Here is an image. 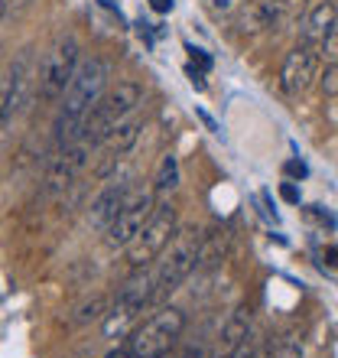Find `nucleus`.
<instances>
[{
    "instance_id": "obj_27",
    "label": "nucleus",
    "mask_w": 338,
    "mask_h": 358,
    "mask_svg": "<svg viewBox=\"0 0 338 358\" xmlns=\"http://www.w3.org/2000/svg\"><path fill=\"white\" fill-rule=\"evenodd\" d=\"M108 358H133V355H131V349H117V352H111Z\"/></svg>"
},
{
    "instance_id": "obj_7",
    "label": "nucleus",
    "mask_w": 338,
    "mask_h": 358,
    "mask_svg": "<svg viewBox=\"0 0 338 358\" xmlns=\"http://www.w3.org/2000/svg\"><path fill=\"white\" fill-rule=\"evenodd\" d=\"M78 69V43L75 36H59L49 52L39 62V98L43 101H56L62 98Z\"/></svg>"
},
{
    "instance_id": "obj_26",
    "label": "nucleus",
    "mask_w": 338,
    "mask_h": 358,
    "mask_svg": "<svg viewBox=\"0 0 338 358\" xmlns=\"http://www.w3.org/2000/svg\"><path fill=\"white\" fill-rule=\"evenodd\" d=\"M325 261H329V264H335V267H338V245L325 248Z\"/></svg>"
},
{
    "instance_id": "obj_17",
    "label": "nucleus",
    "mask_w": 338,
    "mask_h": 358,
    "mask_svg": "<svg viewBox=\"0 0 338 358\" xmlns=\"http://www.w3.org/2000/svg\"><path fill=\"white\" fill-rule=\"evenodd\" d=\"M179 186V160L172 153H166L160 160V170H156V179H153V189H156V196H166L172 189Z\"/></svg>"
},
{
    "instance_id": "obj_15",
    "label": "nucleus",
    "mask_w": 338,
    "mask_h": 358,
    "mask_svg": "<svg viewBox=\"0 0 338 358\" xmlns=\"http://www.w3.org/2000/svg\"><path fill=\"white\" fill-rule=\"evenodd\" d=\"M231 251V231L228 228H212L202 231V245H198V264L196 271H212L228 257Z\"/></svg>"
},
{
    "instance_id": "obj_13",
    "label": "nucleus",
    "mask_w": 338,
    "mask_h": 358,
    "mask_svg": "<svg viewBox=\"0 0 338 358\" xmlns=\"http://www.w3.org/2000/svg\"><path fill=\"white\" fill-rule=\"evenodd\" d=\"M251 339V313L241 306V310H235L231 316H228L225 329H221V336H218V349H215V358H228L235 355L244 342Z\"/></svg>"
},
{
    "instance_id": "obj_29",
    "label": "nucleus",
    "mask_w": 338,
    "mask_h": 358,
    "mask_svg": "<svg viewBox=\"0 0 338 358\" xmlns=\"http://www.w3.org/2000/svg\"><path fill=\"white\" fill-rule=\"evenodd\" d=\"M0 62H3V46H0Z\"/></svg>"
},
{
    "instance_id": "obj_4",
    "label": "nucleus",
    "mask_w": 338,
    "mask_h": 358,
    "mask_svg": "<svg viewBox=\"0 0 338 358\" xmlns=\"http://www.w3.org/2000/svg\"><path fill=\"white\" fill-rule=\"evenodd\" d=\"M140 101H143V88L137 82H117L111 92L101 94V101L94 104L91 114L84 117V141L91 147H101L104 137L121 121H127Z\"/></svg>"
},
{
    "instance_id": "obj_19",
    "label": "nucleus",
    "mask_w": 338,
    "mask_h": 358,
    "mask_svg": "<svg viewBox=\"0 0 338 358\" xmlns=\"http://www.w3.org/2000/svg\"><path fill=\"white\" fill-rule=\"evenodd\" d=\"M319 82H322V92L329 94V98H338V66H325Z\"/></svg>"
},
{
    "instance_id": "obj_12",
    "label": "nucleus",
    "mask_w": 338,
    "mask_h": 358,
    "mask_svg": "<svg viewBox=\"0 0 338 358\" xmlns=\"http://www.w3.org/2000/svg\"><path fill=\"white\" fill-rule=\"evenodd\" d=\"M335 20H338V10L332 0H319L316 7L302 17L300 23V43L302 46H316L319 49L322 43H325V36H329V29L335 27Z\"/></svg>"
},
{
    "instance_id": "obj_5",
    "label": "nucleus",
    "mask_w": 338,
    "mask_h": 358,
    "mask_svg": "<svg viewBox=\"0 0 338 358\" xmlns=\"http://www.w3.org/2000/svg\"><path fill=\"white\" fill-rule=\"evenodd\" d=\"M153 212H156V189L153 186H131V192L124 196L114 222L108 225V231H104L108 248H127L133 238L143 231V225L153 218Z\"/></svg>"
},
{
    "instance_id": "obj_23",
    "label": "nucleus",
    "mask_w": 338,
    "mask_h": 358,
    "mask_svg": "<svg viewBox=\"0 0 338 358\" xmlns=\"http://www.w3.org/2000/svg\"><path fill=\"white\" fill-rule=\"evenodd\" d=\"M306 173H309V170H306V163H300V160H290V163H286V176L302 179Z\"/></svg>"
},
{
    "instance_id": "obj_8",
    "label": "nucleus",
    "mask_w": 338,
    "mask_h": 358,
    "mask_svg": "<svg viewBox=\"0 0 338 358\" xmlns=\"http://www.w3.org/2000/svg\"><path fill=\"white\" fill-rule=\"evenodd\" d=\"M306 0H251L237 10V29L241 33H260V29H280L302 17Z\"/></svg>"
},
{
    "instance_id": "obj_25",
    "label": "nucleus",
    "mask_w": 338,
    "mask_h": 358,
    "mask_svg": "<svg viewBox=\"0 0 338 358\" xmlns=\"http://www.w3.org/2000/svg\"><path fill=\"white\" fill-rule=\"evenodd\" d=\"M150 7L156 10V13H169V10H172V0H150Z\"/></svg>"
},
{
    "instance_id": "obj_16",
    "label": "nucleus",
    "mask_w": 338,
    "mask_h": 358,
    "mask_svg": "<svg viewBox=\"0 0 338 358\" xmlns=\"http://www.w3.org/2000/svg\"><path fill=\"white\" fill-rule=\"evenodd\" d=\"M23 88H27V76H23V59H20V66L13 69V76L0 88V134L7 131L10 121H13V114H17L20 101H23Z\"/></svg>"
},
{
    "instance_id": "obj_6",
    "label": "nucleus",
    "mask_w": 338,
    "mask_h": 358,
    "mask_svg": "<svg viewBox=\"0 0 338 358\" xmlns=\"http://www.w3.org/2000/svg\"><path fill=\"white\" fill-rule=\"evenodd\" d=\"M176 231H179L176 208L172 206H156V212H153V218L143 225V231L127 245V264H131L133 271L150 267L153 261L166 251V245L172 241Z\"/></svg>"
},
{
    "instance_id": "obj_24",
    "label": "nucleus",
    "mask_w": 338,
    "mask_h": 358,
    "mask_svg": "<svg viewBox=\"0 0 338 358\" xmlns=\"http://www.w3.org/2000/svg\"><path fill=\"white\" fill-rule=\"evenodd\" d=\"M280 196L286 199V202H293V206H296V202H300V189L293 186V182H283V186H280Z\"/></svg>"
},
{
    "instance_id": "obj_2",
    "label": "nucleus",
    "mask_w": 338,
    "mask_h": 358,
    "mask_svg": "<svg viewBox=\"0 0 338 358\" xmlns=\"http://www.w3.org/2000/svg\"><path fill=\"white\" fill-rule=\"evenodd\" d=\"M198 245H202V231L198 228H179L172 241L166 245L156 261H153V280H156V303L163 296H169L172 290H179L186 277L196 271L198 264Z\"/></svg>"
},
{
    "instance_id": "obj_18",
    "label": "nucleus",
    "mask_w": 338,
    "mask_h": 358,
    "mask_svg": "<svg viewBox=\"0 0 338 358\" xmlns=\"http://www.w3.org/2000/svg\"><path fill=\"white\" fill-rule=\"evenodd\" d=\"M319 52H322V62H325V66H338V20H335V27L329 29L325 43L319 46Z\"/></svg>"
},
{
    "instance_id": "obj_1",
    "label": "nucleus",
    "mask_w": 338,
    "mask_h": 358,
    "mask_svg": "<svg viewBox=\"0 0 338 358\" xmlns=\"http://www.w3.org/2000/svg\"><path fill=\"white\" fill-rule=\"evenodd\" d=\"M104 85H108V62L98 56L82 59L72 82H68L66 94H62V114H59V124H56L59 150L84 141V117L91 114L94 104L101 101Z\"/></svg>"
},
{
    "instance_id": "obj_21",
    "label": "nucleus",
    "mask_w": 338,
    "mask_h": 358,
    "mask_svg": "<svg viewBox=\"0 0 338 358\" xmlns=\"http://www.w3.org/2000/svg\"><path fill=\"white\" fill-rule=\"evenodd\" d=\"M260 352H263V349H257V342L247 339L244 345H241V349L235 352V355H228V358H260Z\"/></svg>"
},
{
    "instance_id": "obj_9",
    "label": "nucleus",
    "mask_w": 338,
    "mask_h": 358,
    "mask_svg": "<svg viewBox=\"0 0 338 358\" xmlns=\"http://www.w3.org/2000/svg\"><path fill=\"white\" fill-rule=\"evenodd\" d=\"M319 66H322V52L316 46H293L283 59V69H280V88L290 98L296 94L309 92V85L319 78Z\"/></svg>"
},
{
    "instance_id": "obj_3",
    "label": "nucleus",
    "mask_w": 338,
    "mask_h": 358,
    "mask_svg": "<svg viewBox=\"0 0 338 358\" xmlns=\"http://www.w3.org/2000/svg\"><path fill=\"white\" fill-rule=\"evenodd\" d=\"M186 332V313L179 306H160L150 320H143L137 329H131L127 349L133 358H163Z\"/></svg>"
},
{
    "instance_id": "obj_11",
    "label": "nucleus",
    "mask_w": 338,
    "mask_h": 358,
    "mask_svg": "<svg viewBox=\"0 0 338 358\" xmlns=\"http://www.w3.org/2000/svg\"><path fill=\"white\" fill-rule=\"evenodd\" d=\"M131 179H127V173H114L108 182H104V189L94 196L91 202V212H88V225L98 228V231H108V225L114 222V215H117V208H121L124 196L131 192Z\"/></svg>"
},
{
    "instance_id": "obj_14",
    "label": "nucleus",
    "mask_w": 338,
    "mask_h": 358,
    "mask_svg": "<svg viewBox=\"0 0 338 358\" xmlns=\"http://www.w3.org/2000/svg\"><path fill=\"white\" fill-rule=\"evenodd\" d=\"M137 137H140V117H133V114H131L127 121H121V124H117V127H114V131L101 141V150L108 153V163H104V170H108V166H114L121 153L131 150L133 143H137Z\"/></svg>"
},
{
    "instance_id": "obj_22",
    "label": "nucleus",
    "mask_w": 338,
    "mask_h": 358,
    "mask_svg": "<svg viewBox=\"0 0 338 358\" xmlns=\"http://www.w3.org/2000/svg\"><path fill=\"white\" fill-rule=\"evenodd\" d=\"M189 56H192V66H198L202 72H208V69H212V59H208L202 49H192V46H189Z\"/></svg>"
},
{
    "instance_id": "obj_20",
    "label": "nucleus",
    "mask_w": 338,
    "mask_h": 358,
    "mask_svg": "<svg viewBox=\"0 0 338 358\" xmlns=\"http://www.w3.org/2000/svg\"><path fill=\"white\" fill-rule=\"evenodd\" d=\"M104 316V300H91L84 303L82 313H78V322H88V320H101Z\"/></svg>"
},
{
    "instance_id": "obj_28",
    "label": "nucleus",
    "mask_w": 338,
    "mask_h": 358,
    "mask_svg": "<svg viewBox=\"0 0 338 358\" xmlns=\"http://www.w3.org/2000/svg\"><path fill=\"white\" fill-rule=\"evenodd\" d=\"M3 10H7V7H3V0H0V20H3Z\"/></svg>"
},
{
    "instance_id": "obj_10",
    "label": "nucleus",
    "mask_w": 338,
    "mask_h": 358,
    "mask_svg": "<svg viewBox=\"0 0 338 358\" xmlns=\"http://www.w3.org/2000/svg\"><path fill=\"white\" fill-rule=\"evenodd\" d=\"M94 147L88 141H78L72 143V147H62L59 150V157H52V163H49V173H46V192H62V189H68L72 182H75V176L84 170V163H88V153H91Z\"/></svg>"
}]
</instances>
